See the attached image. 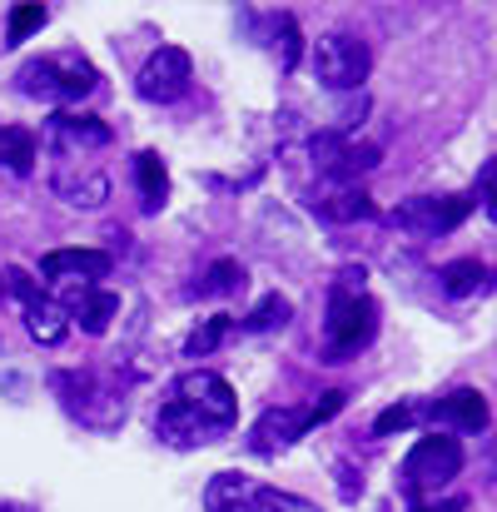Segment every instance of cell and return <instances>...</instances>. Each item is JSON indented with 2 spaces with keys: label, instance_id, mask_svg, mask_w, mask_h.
I'll list each match as a JSON object with an SVG mask.
<instances>
[{
  "label": "cell",
  "instance_id": "1",
  "mask_svg": "<svg viewBox=\"0 0 497 512\" xmlns=\"http://www.w3.org/2000/svg\"><path fill=\"white\" fill-rule=\"evenodd\" d=\"M378 339V304L363 294V269H343L329 294V319H324V353L329 363H343L363 353Z\"/></svg>",
  "mask_w": 497,
  "mask_h": 512
},
{
  "label": "cell",
  "instance_id": "2",
  "mask_svg": "<svg viewBox=\"0 0 497 512\" xmlns=\"http://www.w3.org/2000/svg\"><path fill=\"white\" fill-rule=\"evenodd\" d=\"M20 90L30 100H45V105H80L85 95H95L100 85V70L80 55V50H55V55H40L30 65H20Z\"/></svg>",
  "mask_w": 497,
  "mask_h": 512
},
{
  "label": "cell",
  "instance_id": "3",
  "mask_svg": "<svg viewBox=\"0 0 497 512\" xmlns=\"http://www.w3.org/2000/svg\"><path fill=\"white\" fill-rule=\"evenodd\" d=\"M458 473H463V443H458L453 433H428V438H418V443L408 448V458H403V493H408V503H428V498H438Z\"/></svg>",
  "mask_w": 497,
  "mask_h": 512
},
{
  "label": "cell",
  "instance_id": "4",
  "mask_svg": "<svg viewBox=\"0 0 497 512\" xmlns=\"http://www.w3.org/2000/svg\"><path fill=\"white\" fill-rule=\"evenodd\" d=\"M368 70H373V50L358 35L333 30V35L314 40V75H319V85H329V90H358L368 80Z\"/></svg>",
  "mask_w": 497,
  "mask_h": 512
},
{
  "label": "cell",
  "instance_id": "5",
  "mask_svg": "<svg viewBox=\"0 0 497 512\" xmlns=\"http://www.w3.org/2000/svg\"><path fill=\"white\" fill-rule=\"evenodd\" d=\"M473 194H418L408 204L393 209V224L418 234V239H438V234H453L468 214H473Z\"/></svg>",
  "mask_w": 497,
  "mask_h": 512
},
{
  "label": "cell",
  "instance_id": "6",
  "mask_svg": "<svg viewBox=\"0 0 497 512\" xmlns=\"http://www.w3.org/2000/svg\"><path fill=\"white\" fill-rule=\"evenodd\" d=\"M174 398L189 403V408H194L204 423H214L219 433H229L234 418H239V393L229 388V378H219V373H209V368L184 373V378L174 383Z\"/></svg>",
  "mask_w": 497,
  "mask_h": 512
},
{
  "label": "cell",
  "instance_id": "7",
  "mask_svg": "<svg viewBox=\"0 0 497 512\" xmlns=\"http://www.w3.org/2000/svg\"><path fill=\"white\" fill-rule=\"evenodd\" d=\"M309 155H314V170L329 184H358V174H368L378 165V145H358L343 130H319Z\"/></svg>",
  "mask_w": 497,
  "mask_h": 512
},
{
  "label": "cell",
  "instance_id": "8",
  "mask_svg": "<svg viewBox=\"0 0 497 512\" xmlns=\"http://www.w3.org/2000/svg\"><path fill=\"white\" fill-rule=\"evenodd\" d=\"M189 80H194V60H189V50L160 45V50L140 65L135 90H140V100H150V105H174V100L189 90Z\"/></svg>",
  "mask_w": 497,
  "mask_h": 512
},
{
  "label": "cell",
  "instance_id": "9",
  "mask_svg": "<svg viewBox=\"0 0 497 512\" xmlns=\"http://www.w3.org/2000/svg\"><path fill=\"white\" fill-rule=\"evenodd\" d=\"M309 428H314V413H309V408L279 403V408H264V413L254 418L249 448H254L259 458H279V453H289L299 438H309Z\"/></svg>",
  "mask_w": 497,
  "mask_h": 512
},
{
  "label": "cell",
  "instance_id": "10",
  "mask_svg": "<svg viewBox=\"0 0 497 512\" xmlns=\"http://www.w3.org/2000/svg\"><path fill=\"white\" fill-rule=\"evenodd\" d=\"M115 135H110V125L105 120H95V115H75V110H60L55 120H50V150H55V160H90L95 150H105Z\"/></svg>",
  "mask_w": 497,
  "mask_h": 512
},
{
  "label": "cell",
  "instance_id": "11",
  "mask_svg": "<svg viewBox=\"0 0 497 512\" xmlns=\"http://www.w3.org/2000/svg\"><path fill=\"white\" fill-rule=\"evenodd\" d=\"M428 418L438 423V433H483L488 428V398L478 388H453L428 408Z\"/></svg>",
  "mask_w": 497,
  "mask_h": 512
},
{
  "label": "cell",
  "instance_id": "12",
  "mask_svg": "<svg viewBox=\"0 0 497 512\" xmlns=\"http://www.w3.org/2000/svg\"><path fill=\"white\" fill-rule=\"evenodd\" d=\"M115 269V259L105 249H55L40 259L45 279H65V284H100Z\"/></svg>",
  "mask_w": 497,
  "mask_h": 512
},
{
  "label": "cell",
  "instance_id": "13",
  "mask_svg": "<svg viewBox=\"0 0 497 512\" xmlns=\"http://www.w3.org/2000/svg\"><path fill=\"white\" fill-rule=\"evenodd\" d=\"M155 433H160V443H169V448H204V443L219 438V428L204 423V418H199L189 403H179V398H169L165 408H160Z\"/></svg>",
  "mask_w": 497,
  "mask_h": 512
},
{
  "label": "cell",
  "instance_id": "14",
  "mask_svg": "<svg viewBox=\"0 0 497 512\" xmlns=\"http://www.w3.org/2000/svg\"><path fill=\"white\" fill-rule=\"evenodd\" d=\"M115 314H120V294H110V289H100V284H75V289H70L65 319H75L85 334H105Z\"/></svg>",
  "mask_w": 497,
  "mask_h": 512
},
{
  "label": "cell",
  "instance_id": "15",
  "mask_svg": "<svg viewBox=\"0 0 497 512\" xmlns=\"http://www.w3.org/2000/svg\"><path fill=\"white\" fill-rule=\"evenodd\" d=\"M309 209H314L319 219H329V224L373 219V199H368V189H363V184H333V189H324V194H314V199H309Z\"/></svg>",
  "mask_w": 497,
  "mask_h": 512
},
{
  "label": "cell",
  "instance_id": "16",
  "mask_svg": "<svg viewBox=\"0 0 497 512\" xmlns=\"http://www.w3.org/2000/svg\"><path fill=\"white\" fill-rule=\"evenodd\" d=\"M55 189H60L65 204H80V209H95V204L110 199V179L95 170L90 160H80V174L70 170V165H60V170H55Z\"/></svg>",
  "mask_w": 497,
  "mask_h": 512
},
{
  "label": "cell",
  "instance_id": "17",
  "mask_svg": "<svg viewBox=\"0 0 497 512\" xmlns=\"http://www.w3.org/2000/svg\"><path fill=\"white\" fill-rule=\"evenodd\" d=\"M40 160V140L25 125H0V165L10 174H30Z\"/></svg>",
  "mask_w": 497,
  "mask_h": 512
},
{
  "label": "cell",
  "instance_id": "18",
  "mask_svg": "<svg viewBox=\"0 0 497 512\" xmlns=\"http://www.w3.org/2000/svg\"><path fill=\"white\" fill-rule=\"evenodd\" d=\"M135 189H140L145 209H165V199H169V170H165V160H160L155 150H140V155H135Z\"/></svg>",
  "mask_w": 497,
  "mask_h": 512
},
{
  "label": "cell",
  "instance_id": "19",
  "mask_svg": "<svg viewBox=\"0 0 497 512\" xmlns=\"http://www.w3.org/2000/svg\"><path fill=\"white\" fill-rule=\"evenodd\" d=\"M443 294L448 299H468V294H478V289H488V264L483 259H453V264H443Z\"/></svg>",
  "mask_w": 497,
  "mask_h": 512
},
{
  "label": "cell",
  "instance_id": "20",
  "mask_svg": "<svg viewBox=\"0 0 497 512\" xmlns=\"http://www.w3.org/2000/svg\"><path fill=\"white\" fill-rule=\"evenodd\" d=\"M25 329H30V339L35 343H60L65 339V329H70V319H65V309L60 304H50V299H40V304H30L25 309Z\"/></svg>",
  "mask_w": 497,
  "mask_h": 512
},
{
  "label": "cell",
  "instance_id": "21",
  "mask_svg": "<svg viewBox=\"0 0 497 512\" xmlns=\"http://www.w3.org/2000/svg\"><path fill=\"white\" fill-rule=\"evenodd\" d=\"M428 418V403H418V398H398V403H388L378 418H373V433L378 438H393V433H408L413 423H423Z\"/></svg>",
  "mask_w": 497,
  "mask_h": 512
},
{
  "label": "cell",
  "instance_id": "22",
  "mask_svg": "<svg viewBox=\"0 0 497 512\" xmlns=\"http://www.w3.org/2000/svg\"><path fill=\"white\" fill-rule=\"evenodd\" d=\"M289 314H294V304H289L284 294H264V299L249 309V319H244L239 329H244V334H269V329H284Z\"/></svg>",
  "mask_w": 497,
  "mask_h": 512
},
{
  "label": "cell",
  "instance_id": "23",
  "mask_svg": "<svg viewBox=\"0 0 497 512\" xmlns=\"http://www.w3.org/2000/svg\"><path fill=\"white\" fill-rule=\"evenodd\" d=\"M239 284H244V264H239V259H214L209 274L194 284V294H199V299H214V294H234Z\"/></svg>",
  "mask_w": 497,
  "mask_h": 512
},
{
  "label": "cell",
  "instance_id": "24",
  "mask_svg": "<svg viewBox=\"0 0 497 512\" xmlns=\"http://www.w3.org/2000/svg\"><path fill=\"white\" fill-rule=\"evenodd\" d=\"M45 20H50V10H45V5H35V0L15 5V10H10V25H5V45H10V50H15V45H25Z\"/></svg>",
  "mask_w": 497,
  "mask_h": 512
},
{
  "label": "cell",
  "instance_id": "25",
  "mask_svg": "<svg viewBox=\"0 0 497 512\" xmlns=\"http://www.w3.org/2000/svg\"><path fill=\"white\" fill-rule=\"evenodd\" d=\"M254 483L244 478V473H214L209 478V488H204V508L214 512V508H224V503H234V498H244Z\"/></svg>",
  "mask_w": 497,
  "mask_h": 512
},
{
  "label": "cell",
  "instance_id": "26",
  "mask_svg": "<svg viewBox=\"0 0 497 512\" xmlns=\"http://www.w3.org/2000/svg\"><path fill=\"white\" fill-rule=\"evenodd\" d=\"M274 60H279V70H294L299 65V20L294 15H279L274 20Z\"/></svg>",
  "mask_w": 497,
  "mask_h": 512
},
{
  "label": "cell",
  "instance_id": "27",
  "mask_svg": "<svg viewBox=\"0 0 497 512\" xmlns=\"http://www.w3.org/2000/svg\"><path fill=\"white\" fill-rule=\"evenodd\" d=\"M224 334H229V319H224V314H219V319H204V324L184 339V353H189V358H209V353L224 343Z\"/></svg>",
  "mask_w": 497,
  "mask_h": 512
},
{
  "label": "cell",
  "instance_id": "28",
  "mask_svg": "<svg viewBox=\"0 0 497 512\" xmlns=\"http://www.w3.org/2000/svg\"><path fill=\"white\" fill-rule=\"evenodd\" d=\"M284 508H289V498H279L274 488H249L244 498H234V503H224L214 512H284Z\"/></svg>",
  "mask_w": 497,
  "mask_h": 512
},
{
  "label": "cell",
  "instance_id": "29",
  "mask_svg": "<svg viewBox=\"0 0 497 512\" xmlns=\"http://www.w3.org/2000/svg\"><path fill=\"white\" fill-rule=\"evenodd\" d=\"M343 403H348V393H338V388H333V393H324V403H309V413H314V428H319V423H329Z\"/></svg>",
  "mask_w": 497,
  "mask_h": 512
},
{
  "label": "cell",
  "instance_id": "30",
  "mask_svg": "<svg viewBox=\"0 0 497 512\" xmlns=\"http://www.w3.org/2000/svg\"><path fill=\"white\" fill-rule=\"evenodd\" d=\"M408 512H468V498H428V503H408Z\"/></svg>",
  "mask_w": 497,
  "mask_h": 512
},
{
  "label": "cell",
  "instance_id": "31",
  "mask_svg": "<svg viewBox=\"0 0 497 512\" xmlns=\"http://www.w3.org/2000/svg\"><path fill=\"white\" fill-rule=\"evenodd\" d=\"M0 299H5V279H0Z\"/></svg>",
  "mask_w": 497,
  "mask_h": 512
}]
</instances>
